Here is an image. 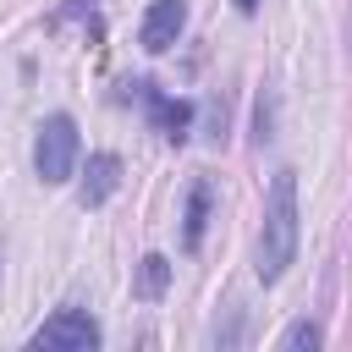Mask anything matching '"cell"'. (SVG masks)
Returning a JSON list of instances; mask_svg holds the SVG:
<instances>
[{"label": "cell", "instance_id": "cell-7", "mask_svg": "<svg viewBox=\"0 0 352 352\" xmlns=\"http://www.w3.org/2000/svg\"><path fill=\"white\" fill-rule=\"evenodd\" d=\"M204 226H209V182L198 176V182L187 187V214H182V248H187V253L204 248Z\"/></svg>", "mask_w": 352, "mask_h": 352}, {"label": "cell", "instance_id": "cell-9", "mask_svg": "<svg viewBox=\"0 0 352 352\" xmlns=\"http://www.w3.org/2000/svg\"><path fill=\"white\" fill-rule=\"evenodd\" d=\"M319 341H324V336H319V324H308V319H302V324H292V330L280 336V346H286V352H297V346H319Z\"/></svg>", "mask_w": 352, "mask_h": 352}, {"label": "cell", "instance_id": "cell-6", "mask_svg": "<svg viewBox=\"0 0 352 352\" xmlns=\"http://www.w3.org/2000/svg\"><path fill=\"white\" fill-rule=\"evenodd\" d=\"M116 187H121V160H116V154H88V170H82L77 204H82V209H99Z\"/></svg>", "mask_w": 352, "mask_h": 352}, {"label": "cell", "instance_id": "cell-3", "mask_svg": "<svg viewBox=\"0 0 352 352\" xmlns=\"http://www.w3.org/2000/svg\"><path fill=\"white\" fill-rule=\"evenodd\" d=\"M33 346L38 352H94L99 346V324L82 308H60L33 330Z\"/></svg>", "mask_w": 352, "mask_h": 352}, {"label": "cell", "instance_id": "cell-4", "mask_svg": "<svg viewBox=\"0 0 352 352\" xmlns=\"http://www.w3.org/2000/svg\"><path fill=\"white\" fill-rule=\"evenodd\" d=\"M182 28H187V6H182V0H154V6L143 11L138 44H143L148 55H165V50L182 38Z\"/></svg>", "mask_w": 352, "mask_h": 352}, {"label": "cell", "instance_id": "cell-8", "mask_svg": "<svg viewBox=\"0 0 352 352\" xmlns=\"http://www.w3.org/2000/svg\"><path fill=\"white\" fill-rule=\"evenodd\" d=\"M165 286H170V258H165V253H148V258L138 264L132 292H138L143 302H154V297H165Z\"/></svg>", "mask_w": 352, "mask_h": 352}, {"label": "cell", "instance_id": "cell-10", "mask_svg": "<svg viewBox=\"0 0 352 352\" xmlns=\"http://www.w3.org/2000/svg\"><path fill=\"white\" fill-rule=\"evenodd\" d=\"M258 6H264V0H236V11H248V16H253Z\"/></svg>", "mask_w": 352, "mask_h": 352}, {"label": "cell", "instance_id": "cell-1", "mask_svg": "<svg viewBox=\"0 0 352 352\" xmlns=\"http://www.w3.org/2000/svg\"><path fill=\"white\" fill-rule=\"evenodd\" d=\"M297 258V170H275L270 198H264V226H258V280L275 286L286 264Z\"/></svg>", "mask_w": 352, "mask_h": 352}, {"label": "cell", "instance_id": "cell-2", "mask_svg": "<svg viewBox=\"0 0 352 352\" xmlns=\"http://www.w3.org/2000/svg\"><path fill=\"white\" fill-rule=\"evenodd\" d=\"M33 170L44 187H60L72 170H77V121L66 110L44 116L38 121V138H33Z\"/></svg>", "mask_w": 352, "mask_h": 352}, {"label": "cell", "instance_id": "cell-5", "mask_svg": "<svg viewBox=\"0 0 352 352\" xmlns=\"http://www.w3.org/2000/svg\"><path fill=\"white\" fill-rule=\"evenodd\" d=\"M132 88L148 99L154 126H160L170 143H182V138H187V126H192V104H187V99H165V94H154V82H132Z\"/></svg>", "mask_w": 352, "mask_h": 352}]
</instances>
